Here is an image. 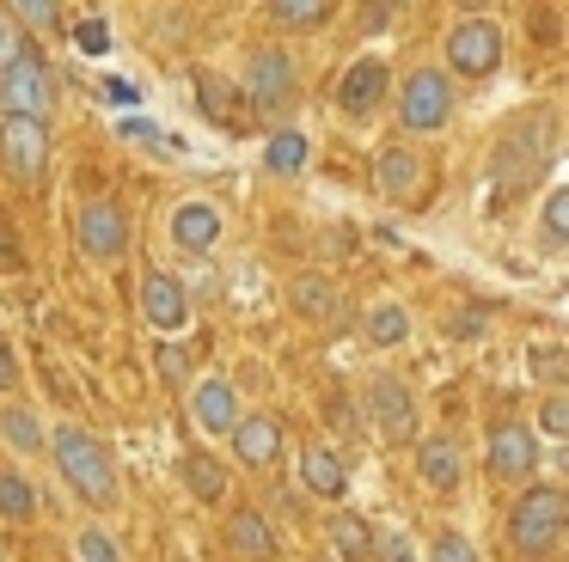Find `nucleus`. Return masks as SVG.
<instances>
[{"label": "nucleus", "mask_w": 569, "mask_h": 562, "mask_svg": "<svg viewBox=\"0 0 569 562\" xmlns=\"http://www.w3.org/2000/svg\"><path fill=\"white\" fill-rule=\"evenodd\" d=\"M43 452H50L56 476H62V489L80 501V508L111 513L117 501H123V476H117L111 446H104L87 422H56L50 428V446H43Z\"/></svg>", "instance_id": "nucleus-1"}, {"label": "nucleus", "mask_w": 569, "mask_h": 562, "mask_svg": "<svg viewBox=\"0 0 569 562\" xmlns=\"http://www.w3.org/2000/svg\"><path fill=\"white\" fill-rule=\"evenodd\" d=\"M508 550L520 562H551L557 544H563V525H569V495L557 483H520V495L508 501Z\"/></svg>", "instance_id": "nucleus-2"}, {"label": "nucleus", "mask_w": 569, "mask_h": 562, "mask_svg": "<svg viewBox=\"0 0 569 562\" xmlns=\"http://www.w3.org/2000/svg\"><path fill=\"white\" fill-rule=\"evenodd\" d=\"M453 110H459V92H453V80H447L441 61H417L405 80H392V117H398V129H405L410 141L447 134Z\"/></svg>", "instance_id": "nucleus-3"}, {"label": "nucleus", "mask_w": 569, "mask_h": 562, "mask_svg": "<svg viewBox=\"0 0 569 562\" xmlns=\"http://www.w3.org/2000/svg\"><path fill=\"white\" fill-rule=\"evenodd\" d=\"M502 56H508V37H502V24L490 19V12H459L453 24L441 31V68H447V80H490L496 68H502Z\"/></svg>", "instance_id": "nucleus-4"}, {"label": "nucleus", "mask_w": 569, "mask_h": 562, "mask_svg": "<svg viewBox=\"0 0 569 562\" xmlns=\"http://www.w3.org/2000/svg\"><path fill=\"white\" fill-rule=\"evenodd\" d=\"M361 422H368V434L392 452L417 446V434H422V410H417V398H410V385L398 373H368V385H361Z\"/></svg>", "instance_id": "nucleus-5"}, {"label": "nucleus", "mask_w": 569, "mask_h": 562, "mask_svg": "<svg viewBox=\"0 0 569 562\" xmlns=\"http://www.w3.org/2000/svg\"><path fill=\"white\" fill-rule=\"evenodd\" d=\"M539 459H545V440L532 434L520 415H502V422H490V440H483V471H490L502 489L532 483V476H539Z\"/></svg>", "instance_id": "nucleus-6"}, {"label": "nucleus", "mask_w": 569, "mask_h": 562, "mask_svg": "<svg viewBox=\"0 0 569 562\" xmlns=\"http://www.w3.org/2000/svg\"><path fill=\"white\" fill-rule=\"evenodd\" d=\"M300 68H295V56H288L282 43H258L246 56V104L258 110V117H282L288 104H295V92H300Z\"/></svg>", "instance_id": "nucleus-7"}, {"label": "nucleus", "mask_w": 569, "mask_h": 562, "mask_svg": "<svg viewBox=\"0 0 569 562\" xmlns=\"http://www.w3.org/2000/svg\"><path fill=\"white\" fill-rule=\"evenodd\" d=\"M392 61L380 56V49H368V56H356L343 68V80H337V110H343L349 122H373L386 104H392Z\"/></svg>", "instance_id": "nucleus-8"}, {"label": "nucleus", "mask_w": 569, "mask_h": 562, "mask_svg": "<svg viewBox=\"0 0 569 562\" xmlns=\"http://www.w3.org/2000/svg\"><path fill=\"white\" fill-rule=\"evenodd\" d=\"M74 244L87 263H123L129 257V214L111 195H92L74 208Z\"/></svg>", "instance_id": "nucleus-9"}, {"label": "nucleus", "mask_w": 569, "mask_h": 562, "mask_svg": "<svg viewBox=\"0 0 569 562\" xmlns=\"http://www.w3.org/2000/svg\"><path fill=\"white\" fill-rule=\"evenodd\" d=\"M50 110H56V80H50L38 49H26L19 61L0 68V117H43L50 122Z\"/></svg>", "instance_id": "nucleus-10"}, {"label": "nucleus", "mask_w": 569, "mask_h": 562, "mask_svg": "<svg viewBox=\"0 0 569 562\" xmlns=\"http://www.w3.org/2000/svg\"><path fill=\"white\" fill-rule=\"evenodd\" d=\"M166 239H172L178 257H209L214 244L227 239L221 202H209V195H184V202H172V214H166Z\"/></svg>", "instance_id": "nucleus-11"}, {"label": "nucleus", "mask_w": 569, "mask_h": 562, "mask_svg": "<svg viewBox=\"0 0 569 562\" xmlns=\"http://www.w3.org/2000/svg\"><path fill=\"white\" fill-rule=\"evenodd\" d=\"M141 324L153 330V337H184L190 330V288L184 275H172V269H148L141 275Z\"/></svg>", "instance_id": "nucleus-12"}, {"label": "nucleus", "mask_w": 569, "mask_h": 562, "mask_svg": "<svg viewBox=\"0 0 569 562\" xmlns=\"http://www.w3.org/2000/svg\"><path fill=\"white\" fill-rule=\"evenodd\" d=\"M227 446H233L239 471H276L282 452H288V428H282V415H270V410H246L233 422V434H227Z\"/></svg>", "instance_id": "nucleus-13"}, {"label": "nucleus", "mask_w": 569, "mask_h": 562, "mask_svg": "<svg viewBox=\"0 0 569 562\" xmlns=\"http://www.w3.org/2000/svg\"><path fill=\"white\" fill-rule=\"evenodd\" d=\"M373 190L398 208L422 202V190H429V159H422V147H410V141L380 147V153H373Z\"/></svg>", "instance_id": "nucleus-14"}, {"label": "nucleus", "mask_w": 569, "mask_h": 562, "mask_svg": "<svg viewBox=\"0 0 569 562\" xmlns=\"http://www.w3.org/2000/svg\"><path fill=\"white\" fill-rule=\"evenodd\" d=\"M0 159L19 183H38L50 171V122L43 117H0Z\"/></svg>", "instance_id": "nucleus-15"}, {"label": "nucleus", "mask_w": 569, "mask_h": 562, "mask_svg": "<svg viewBox=\"0 0 569 562\" xmlns=\"http://www.w3.org/2000/svg\"><path fill=\"white\" fill-rule=\"evenodd\" d=\"M239 415H246V398H239V385L227 373H209V379L190 385V428H197L202 440H227Z\"/></svg>", "instance_id": "nucleus-16"}, {"label": "nucleus", "mask_w": 569, "mask_h": 562, "mask_svg": "<svg viewBox=\"0 0 569 562\" xmlns=\"http://www.w3.org/2000/svg\"><path fill=\"white\" fill-rule=\"evenodd\" d=\"M417 483L429 495H459L466 489V446L447 434H417Z\"/></svg>", "instance_id": "nucleus-17"}, {"label": "nucleus", "mask_w": 569, "mask_h": 562, "mask_svg": "<svg viewBox=\"0 0 569 562\" xmlns=\"http://www.w3.org/2000/svg\"><path fill=\"white\" fill-rule=\"evenodd\" d=\"M0 440H7L13 459H43V446H50V422H43V410L31 398H7L0 403Z\"/></svg>", "instance_id": "nucleus-18"}, {"label": "nucleus", "mask_w": 569, "mask_h": 562, "mask_svg": "<svg viewBox=\"0 0 569 562\" xmlns=\"http://www.w3.org/2000/svg\"><path fill=\"white\" fill-rule=\"evenodd\" d=\"M227 556L233 562H276V550H282V538H276V520L258 508H239L233 520H227Z\"/></svg>", "instance_id": "nucleus-19"}, {"label": "nucleus", "mask_w": 569, "mask_h": 562, "mask_svg": "<svg viewBox=\"0 0 569 562\" xmlns=\"http://www.w3.org/2000/svg\"><path fill=\"white\" fill-rule=\"evenodd\" d=\"M295 464H300V483H307L319 501H343V495H349V464H343V452H337V446L307 440Z\"/></svg>", "instance_id": "nucleus-20"}, {"label": "nucleus", "mask_w": 569, "mask_h": 562, "mask_svg": "<svg viewBox=\"0 0 569 562\" xmlns=\"http://www.w3.org/2000/svg\"><path fill=\"white\" fill-rule=\"evenodd\" d=\"M410 330H417V318H410V305H405V300H373L368 312H361V342H368L373 354L405 349Z\"/></svg>", "instance_id": "nucleus-21"}, {"label": "nucleus", "mask_w": 569, "mask_h": 562, "mask_svg": "<svg viewBox=\"0 0 569 562\" xmlns=\"http://www.w3.org/2000/svg\"><path fill=\"white\" fill-rule=\"evenodd\" d=\"M343 12V0H263V19L288 37H312V31H331V19Z\"/></svg>", "instance_id": "nucleus-22"}, {"label": "nucleus", "mask_w": 569, "mask_h": 562, "mask_svg": "<svg viewBox=\"0 0 569 562\" xmlns=\"http://www.w3.org/2000/svg\"><path fill=\"white\" fill-rule=\"evenodd\" d=\"M373 520H361V513L337 508L331 520H325V544H331L337 562H373Z\"/></svg>", "instance_id": "nucleus-23"}, {"label": "nucleus", "mask_w": 569, "mask_h": 562, "mask_svg": "<svg viewBox=\"0 0 569 562\" xmlns=\"http://www.w3.org/2000/svg\"><path fill=\"white\" fill-rule=\"evenodd\" d=\"M38 513H43L38 476L19 471V464H0V520H7V525H31Z\"/></svg>", "instance_id": "nucleus-24"}, {"label": "nucleus", "mask_w": 569, "mask_h": 562, "mask_svg": "<svg viewBox=\"0 0 569 562\" xmlns=\"http://www.w3.org/2000/svg\"><path fill=\"white\" fill-rule=\"evenodd\" d=\"M178 476H184V489L202 501V508H214V501H227V459H214V452H184L178 459Z\"/></svg>", "instance_id": "nucleus-25"}, {"label": "nucleus", "mask_w": 569, "mask_h": 562, "mask_svg": "<svg viewBox=\"0 0 569 562\" xmlns=\"http://www.w3.org/2000/svg\"><path fill=\"white\" fill-rule=\"evenodd\" d=\"M307 165H312L307 129H276L270 141H263V171H270V178H300Z\"/></svg>", "instance_id": "nucleus-26"}, {"label": "nucleus", "mask_w": 569, "mask_h": 562, "mask_svg": "<svg viewBox=\"0 0 569 562\" xmlns=\"http://www.w3.org/2000/svg\"><path fill=\"white\" fill-rule=\"evenodd\" d=\"M539 244L545 251H569V183H551L539 202Z\"/></svg>", "instance_id": "nucleus-27"}, {"label": "nucleus", "mask_w": 569, "mask_h": 562, "mask_svg": "<svg viewBox=\"0 0 569 562\" xmlns=\"http://www.w3.org/2000/svg\"><path fill=\"white\" fill-rule=\"evenodd\" d=\"M295 305H300V318H312V324H331L337 318V288L325 275H295Z\"/></svg>", "instance_id": "nucleus-28"}, {"label": "nucleus", "mask_w": 569, "mask_h": 562, "mask_svg": "<svg viewBox=\"0 0 569 562\" xmlns=\"http://www.w3.org/2000/svg\"><path fill=\"white\" fill-rule=\"evenodd\" d=\"M527 428H532L539 440H569V391H563V385H557V391H545Z\"/></svg>", "instance_id": "nucleus-29"}, {"label": "nucleus", "mask_w": 569, "mask_h": 562, "mask_svg": "<svg viewBox=\"0 0 569 562\" xmlns=\"http://www.w3.org/2000/svg\"><path fill=\"white\" fill-rule=\"evenodd\" d=\"M0 7L13 12L31 37H50L56 24H62V0H0Z\"/></svg>", "instance_id": "nucleus-30"}, {"label": "nucleus", "mask_w": 569, "mask_h": 562, "mask_svg": "<svg viewBox=\"0 0 569 562\" xmlns=\"http://www.w3.org/2000/svg\"><path fill=\"white\" fill-rule=\"evenodd\" d=\"M74 562H129V556L104 525H80L74 532Z\"/></svg>", "instance_id": "nucleus-31"}, {"label": "nucleus", "mask_w": 569, "mask_h": 562, "mask_svg": "<svg viewBox=\"0 0 569 562\" xmlns=\"http://www.w3.org/2000/svg\"><path fill=\"white\" fill-rule=\"evenodd\" d=\"M429 562H483V550L471 544V532H459V525H441V532L429 538Z\"/></svg>", "instance_id": "nucleus-32"}, {"label": "nucleus", "mask_w": 569, "mask_h": 562, "mask_svg": "<svg viewBox=\"0 0 569 562\" xmlns=\"http://www.w3.org/2000/svg\"><path fill=\"white\" fill-rule=\"evenodd\" d=\"M532 373H539L545 391H557L569 379V354L557 349V342H539V349H532Z\"/></svg>", "instance_id": "nucleus-33"}, {"label": "nucleus", "mask_w": 569, "mask_h": 562, "mask_svg": "<svg viewBox=\"0 0 569 562\" xmlns=\"http://www.w3.org/2000/svg\"><path fill=\"white\" fill-rule=\"evenodd\" d=\"M26 49H31V31H26V24H19L7 7H0V68H7V61H19Z\"/></svg>", "instance_id": "nucleus-34"}, {"label": "nucleus", "mask_w": 569, "mask_h": 562, "mask_svg": "<svg viewBox=\"0 0 569 562\" xmlns=\"http://www.w3.org/2000/svg\"><path fill=\"white\" fill-rule=\"evenodd\" d=\"M373 556H380V562H422L417 544H410L405 532H380V538H373Z\"/></svg>", "instance_id": "nucleus-35"}, {"label": "nucleus", "mask_w": 569, "mask_h": 562, "mask_svg": "<svg viewBox=\"0 0 569 562\" xmlns=\"http://www.w3.org/2000/svg\"><path fill=\"white\" fill-rule=\"evenodd\" d=\"M153 367H160L166 385H184V379H190V354L184 349H160V361H153Z\"/></svg>", "instance_id": "nucleus-36"}, {"label": "nucleus", "mask_w": 569, "mask_h": 562, "mask_svg": "<svg viewBox=\"0 0 569 562\" xmlns=\"http://www.w3.org/2000/svg\"><path fill=\"white\" fill-rule=\"evenodd\" d=\"M19 385V354H13V342L0 337V391H13Z\"/></svg>", "instance_id": "nucleus-37"}, {"label": "nucleus", "mask_w": 569, "mask_h": 562, "mask_svg": "<svg viewBox=\"0 0 569 562\" xmlns=\"http://www.w3.org/2000/svg\"><path fill=\"white\" fill-rule=\"evenodd\" d=\"M80 43H87V49H104V24L87 19V24H80Z\"/></svg>", "instance_id": "nucleus-38"}, {"label": "nucleus", "mask_w": 569, "mask_h": 562, "mask_svg": "<svg viewBox=\"0 0 569 562\" xmlns=\"http://www.w3.org/2000/svg\"><path fill=\"white\" fill-rule=\"evenodd\" d=\"M459 12H490V0H453Z\"/></svg>", "instance_id": "nucleus-39"}, {"label": "nucleus", "mask_w": 569, "mask_h": 562, "mask_svg": "<svg viewBox=\"0 0 569 562\" xmlns=\"http://www.w3.org/2000/svg\"><path fill=\"white\" fill-rule=\"evenodd\" d=\"M0 562H7V538H0Z\"/></svg>", "instance_id": "nucleus-40"}, {"label": "nucleus", "mask_w": 569, "mask_h": 562, "mask_svg": "<svg viewBox=\"0 0 569 562\" xmlns=\"http://www.w3.org/2000/svg\"><path fill=\"white\" fill-rule=\"evenodd\" d=\"M172 562H190V556H172Z\"/></svg>", "instance_id": "nucleus-41"}]
</instances>
